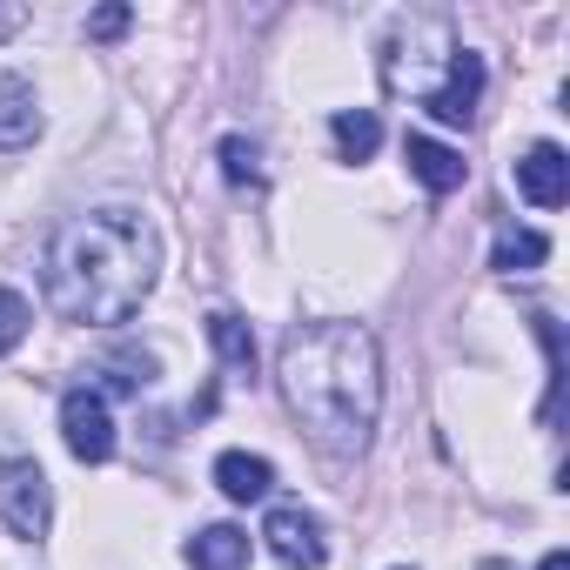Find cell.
Here are the masks:
<instances>
[{"instance_id":"7","label":"cell","mask_w":570,"mask_h":570,"mask_svg":"<svg viewBox=\"0 0 570 570\" xmlns=\"http://www.w3.org/2000/svg\"><path fill=\"white\" fill-rule=\"evenodd\" d=\"M517 195L537 202V208H563V195H570V155L557 141H537L517 161Z\"/></svg>"},{"instance_id":"9","label":"cell","mask_w":570,"mask_h":570,"mask_svg":"<svg viewBox=\"0 0 570 570\" xmlns=\"http://www.w3.org/2000/svg\"><path fill=\"white\" fill-rule=\"evenodd\" d=\"M403 161H410V175H416L430 195H450V188H463V175H470V161H463L456 148H443L436 135H410V141H403Z\"/></svg>"},{"instance_id":"21","label":"cell","mask_w":570,"mask_h":570,"mask_svg":"<svg viewBox=\"0 0 570 570\" xmlns=\"http://www.w3.org/2000/svg\"><path fill=\"white\" fill-rule=\"evenodd\" d=\"M476 570H510V563H476Z\"/></svg>"},{"instance_id":"12","label":"cell","mask_w":570,"mask_h":570,"mask_svg":"<svg viewBox=\"0 0 570 570\" xmlns=\"http://www.w3.org/2000/svg\"><path fill=\"white\" fill-rule=\"evenodd\" d=\"M181 557H188L195 570H242V563H248V530L208 523V530H195V537L181 543Z\"/></svg>"},{"instance_id":"10","label":"cell","mask_w":570,"mask_h":570,"mask_svg":"<svg viewBox=\"0 0 570 570\" xmlns=\"http://www.w3.org/2000/svg\"><path fill=\"white\" fill-rule=\"evenodd\" d=\"M215 483L228 503H262L275 490V463L268 456H248V450H222L215 456Z\"/></svg>"},{"instance_id":"3","label":"cell","mask_w":570,"mask_h":570,"mask_svg":"<svg viewBox=\"0 0 570 570\" xmlns=\"http://www.w3.org/2000/svg\"><path fill=\"white\" fill-rule=\"evenodd\" d=\"M456 55H463V41H456V28L443 14H403L383 35V88L430 108V95L450 81Z\"/></svg>"},{"instance_id":"2","label":"cell","mask_w":570,"mask_h":570,"mask_svg":"<svg viewBox=\"0 0 570 570\" xmlns=\"http://www.w3.org/2000/svg\"><path fill=\"white\" fill-rule=\"evenodd\" d=\"M161 268V242L141 208H95L55 228L48 242V303L61 323L115 330L128 323Z\"/></svg>"},{"instance_id":"8","label":"cell","mask_w":570,"mask_h":570,"mask_svg":"<svg viewBox=\"0 0 570 570\" xmlns=\"http://www.w3.org/2000/svg\"><path fill=\"white\" fill-rule=\"evenodd\" d=\"M476 101H483V55H456V68H450V81L430 95V115L443 121V128H463L470 115H476Z\"/></svg>"},{"instance_id":"5","label":"cell","mask_w":570,"mask_h":570,"mask_svg":"<svg viewBox=\"0 0 570 570\" xmlns=\"http://www.w3.org/2000/svg\"><path fill=\"white\" fill-rule=\"evenodd\" d=\"M61 436L81 463H108L115 456V416L101 403V390H68L61 396Z\"/></svg>"},{"instance_id":"1","label":"cell","mask_w":570,"mask_h":570,"mask_svg":"<svg viewBox=\"0 0 570 570\" xmlns=\"http://www.w3.org/2000/svg\"><path fill=\"white\" fill-rule=\"evenodd\" d=\"M282 403L303 423V436L350 463L370 450L383 416V350L363 323H296L282 336Z\"/></svg>"},{"instance_id":"15","label":"cell","mask_w":570,"mask_h":570,"mask_svg":"<svg viewBox=\"0 0 570 570\" xmlns=\"http://www.w3.org/2000/svg\"><path fill=\"white\" fill-rule=\"evenodd\" d=\"M543 255H550V242H543L537 228H503V235H497V248H490V268L517 275V268H537Z\"/></svg>"},{"instance_id":"18","label":"cell","mask_w":570,"mask_h":570,"mask_svg":"<svg viewBox=\"0 0 570 570\" xmlns=\"http://www.w3.org/2000/svg\"><path fill=\"white\" fill-rule=\"evenodd\" d=\"M121 28H128V8H101V14L88 21V41H115Z\"/></svg>"},{"instance_id":"20","label":"cell","mask_w":570,"mask_h":570,"mask_svg":"<svg viewBox=\"0 0 570 570\" xmlns=\"http://www.w3.org/2000/svg\"><path fill=\"white\" fill-rule=\"evenodd\" d=\"M537 570H570V550H550V557H543Z\"/></svg>"},{"instance_id":"13","label":"cell","mask_w":570,"mask_h":570,"mask_svg":"<svg viewBox=\"0 0 570 570\" xmlns=\"http://www.w3.org/2000/svg\"><path fill=\"white\" fill-rule=\"evenodd\" d=\"M208 343H215V356L228 363V376H235V383H255V336H248V323H242V316L215 309V316H208Z\"/></svg>"},{"instance_id":"17","label":"cell","mask_w":570,"mask_h":570,"mask_svg":"<svg viewBox=\"0 0 570 570\" xmlns=\"http://www.w3.org/2000/svg\"><path fill=\"white\" fill-rule=\"evenodd\" d=\"M28 323H35V309H28V296H21V289H0V356H8V350H21V336H28Z\"/></svg>"},{"instance_id":"16","label":"cell","mask_w":570,"mask_h":570,"mask_svg":"<svg viewBox=\"0 0 570 570\" xmlns=\"http://www.w3.org/2000/svg\"><path fill=\"white\" fill-rule=\"evenodd\" d=\"M222 175H228L235 188H242V181L255 188V181H262V148H255L248 135H222Z\"/></svg>"},{"instance_id":"4","label":"cell","mask_w":570,"mask_h":570,"mask_svg":"<svg viewBox=\"0 0 570 570\" xmlns=\"http://www.w3.org/2000/svg\"><path fill=\"white\" fill-rule=\"evenodd\" d=\"M0 523L14 537H48L55 523V490H48V470L35 456H0Z\"/></svg>"},{"instance_id":"14","label":"cell","mask_w":570,"mask_h":570,"mask_svg":"<svg viewBox=\"0 0 570 570\" xmlns=\"http://www.w3.org/2000/svg\"><path fill=\"white\" fill-rule=\"evenodd\" d=\"M330 135H336L343 161H370V155L383 148V121H376L370 108H343V115L330 121Z\"/></svg>"},{"instance_id":"19","label":"cell","mask_w":570,"mask_h":570,"mask_svg":"<svg viewBox=\"0 0 570 570\" xmlns=\"http://www.w3.org/2000/svg\"><path fill=\"white\" fill-rule=\"evenodd\" d=\"M21 21H28V8H14V0H0V41H8Z\"/></svg>"},{"instance_id":"11","label":"cell","mask_w":570,"mask_h":570,"mask_svg":"<svg viewBox=\"0 0 570 570\" xmlns=\"http://www.w3.org/2000/svg\"><path fill=\"white\" fill-rule=\"evenodd\" d=\"M35 135H41V101H35V81L0 75V148H28Z\"/></svg>"},{"instance_id":"6","label":"cell","mask_w":570,"mask_h":570,"mask_svg":"<svg viewBox=\"0 0 570 570\" xmlns=\"http://www.w3.org/2000/svg\"><path fill=\"white\" fill-rule=\"evenodd\" d=\"M262 537H268V550L289 563V570H323V557H330L323 523H316L303 503H275V510H268V523H262Z\"/></svg>"}]
</instances>
